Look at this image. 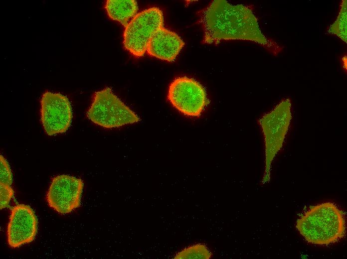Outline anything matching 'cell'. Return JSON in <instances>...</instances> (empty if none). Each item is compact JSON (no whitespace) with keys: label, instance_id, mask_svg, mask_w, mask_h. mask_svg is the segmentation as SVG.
I'll list each match as a JSON object with an SVG mask.
<instances>
[{"label":"cell","instance_id":"10","mask_svg":"<svg viewBox=\"0 0 347 259\" xmlns=\"http://www.w3.org/2000/svg\"><path fill=\"white\" fill-rule=\"evenodd\" d=\"M104 7L110 18L118 21L125 27L138 10L137 2L134 0H107Z\"/></svg>","mask_w":347,"mask_h":259},{"label":"cell","instance_id":"3","mask_svg":"<svg viewBox=\"0 0 347 259\" xmlns=\"http://www.w3.org/2000/svg\"><path fill=\"white\" fill-rule=\"evenodd\" d=\"M87 116L94 124L106 129L119 128L140 121L138 115L109 87L94 93Z\"/></svg>","mask_w":347,"mask_h":259},{"label":"cell","instance_id":"4","mask_svg":"<svg viewBox=\"0 0 347 259\" xmlns=\"http://www.w3.org/2000/svg\"><path fill=\"white\" fill-rule=\"evenodd\" d=\"M163 26V13L158 7H150L136 14L125 27V48L136 57L143 56L149 40Z\"/></svg>","mask_w":347,"mask_h":259},{"label":"cell","instance_id":"5","mask_svg":"<svg viewBox=\"0 0 347 259\" xmlns=\"http://www.w3.org/2000/svg\"><path fill=\"white\" fill-rule=\"evenodd\" d=\"M167 98L175 109L189 117H199L209 103L204 87L186 76L176 77L171 83Z\"/></svg>","mask_w":347,"mask_h":259},{"label":"cell","instance_id":"9","mask_svg":"<svg viewBox=\"0 0 347 259\" xmlns=\"http://www.w3.org/2000/svg\"><path fill=\"white\" fill-rule=\"evenodd\" d=\"M184 45V41L177 34L163 27L149 40L146 52L151 56L173 62Z\"/></svg>","mask_w":347,"mask_h":259},{"label":"cell","instance_id":"13","mask_svg":"<svg viewBox=\"0 0 347 259\" xmlns=\"http://www.w3.org/2000/svg\"><path fill=\"white\" fill-rule=\"evenodd\" d=\"M0 209L8 206L10 201L14 194V191L10 185L0 183Z\"/></svg>","mask_w":347,"mask_h":259},{"label":"cell","instance_id":"2","mask_svg":"<svg viewBox=\"0 0 347 259\" xmlns=\"http://www.w3.org/2000/svg\"><path fill=\"white\" fill-rule=\"evenodd\" d=\"M296 228L308 242L329 245L345 236L344 213L331 202L310 206L297 220Z\"/></svg>","mask_w":347,"mask_h":259},{"label":"cell","instance_id":"12","mask_svg":"<svg viewBox=\"0 0 347 259\" xmlns=\"http://www.w3.org/2000/svg\"><path fill=\"white\" fill-rule=\"evenodd\" d=\"M0 183L10 185L12 182V175L10 166L4 157L0 155Z\"/></svg>","mask_w":347,"mask_h":259},{"label":"cell","instance_id":"11","mask_svg":"<svg viewBox=\"0 0 347 259\" xmlns=\"http://www.w3.org/2000/svg\"><path fill=\"white\" fill-rule=\"evenodd\" d=\"M212 257V253L203 244H195L187 247L178 252L174 259H206Z\"/></svg>","mask_w":347,"mask_h":259},{"label":"cell","instance_id":"6","mask_svg":"<svg viewBox=\"0 0 347 259\" xmlns=\"http://www.w3.org/2000/svg\"><path fill=\"white\" fill-rule=\"evenodd\" d=\"M40 119L48 135L66 132L72 119V110L68 98L59 93L45 92L40 101Z\"/></svg>","mask_w":347,"mask_h":259},{"label":"cell","instance_id":"7","mask_svg":"<svg viewBox=\"0 0 347 259\" xmlns=\"http://www.w3.org/2000/svg\"><path fill=\"white\" fill-rule=\"evenodd\" d=\"M83 187L80 178L65 174L55 176L46 194L48 205L60 214L71 212L80 206Z\"/></svg>","mask_w":347,"mask_h":259},{"label":"cell","instance_id":"1","mask_svg":"<svg viewBox=\"0 0 347 259\" xmlns=\"http://www.w3.org/2000/svg\"><path fill=\"white\" fill-rule=\"evenodd\" d=\"M199 22L203 30L204 43L241 39L269 46L270 42L261 31L251 9L244 5L213 0L200 12Z\"/></svg>","mask_w":347,"mask_h":259},{"label":"cell","instance_id":"8","mask_svg":"<svg viewBox=\"0 0 347 259\" xmlns=\"http://www.w3.org/2000/svg\"><path fill=\"white\" fill-rule=\"evenodd\" d=\"M38 220L33 210L28 205L18 204L11 209L7 227V240L11 248H17L32 242L36 235Z\"/></svg>","mask_w":347,"mask_h":259}]
</instances>
